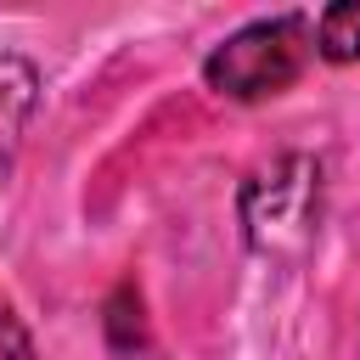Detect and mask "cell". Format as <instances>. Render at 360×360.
Returning <instances> with one entry per match:
<instances>
[{
	"mask_svg": "<svg viewBox=\"0 0 360 360\" xmlns=\"http://www.w3.org/2000/svg\"><path fill=\"white\" fill-rule=\"evenodd\" d=\"M321 163L309 152H281L270 163H259L248 180H242V236L253 253L276 259V264H292L309 253L315 231H321Z\"/></svg>",
	"mask_w": 360,
	"mask_h": 360,
	"instance_id": "obj_1",
	"label": "cell"
},
{
	"mask_svg": "<svg viewBox=\"0 0 360 360\" xmlns=\"http://www.w3.org/2000/svg\"><path fill=\"white\" fill-rule=\"evenodd\" d=\"M309 51H315V34H309L304 17H292V11L259 17V22L236 28L225 45L208 51L202 79H208V90H219L231 101H264V96H281L304 73Z\"/></svg>",
	"mask_w": 360,
	"mask_h": 360,
	"instance_id": "obj_2",
	"label": "cell"
},
{
	"mask_svg": "<svg viewBox=\"0 0 360 360\" xmlns=\"http://www.w3.org/2000/svg\"><path fill=\"white\" fill-rule=\"evenodd\" d=\"M39 107V68L28 56H11L0 51V186L17 163V146H22V129Z\"/></svg>",
	"mask_w": 360,
	"mask_h": 360,
	"instance_id": "obj_3",
	"label": "cell"
},
{
	"mask_svg": "<svg viewBox=\"0 0 360 360\" xmlns=\"http://www.w3.org/2000/svg\"><path fill=\"white\" fill-rule=\"evenodd\" d=\"M315 51L326 62H354L360 56V0H338L315 17Z\"/></svg>",
	"mask_w": 360,
	"mask_h": 360,
	"instance_id": "obj_4",
	"label": "cell"
},
{
	"mask_svg": "<svg viewBox=\"0 0 360 360\" xmlns=\"http://www.w3.org/2000/svg\"><path fill=\"white\" fill-rule=\"evenodd\" d=\"M107 338L124 354L141 343V298H135V287H118L112 292V304H107Z\"/></svg>",
	"mask_w": 360,
	"mask_h": 360,
	"instance_id": "obj_5",
	"label": "cell"
},
{
	"mask_svg": "<svg viewBox=\"0 0 360 360\" xmlns=\"http://www.w3.org/2000/svg\"><path fill=\"white\" fill-rule=\"evenodd\" d=\"M0 360H34V338H28V326L11 315L6 298H0Z\"/></svg>",
	"mask_w": 360,
	"mask_h": 360,
	"instance_id": "obj_6",
	"label": "cell"
}]
</instances>
